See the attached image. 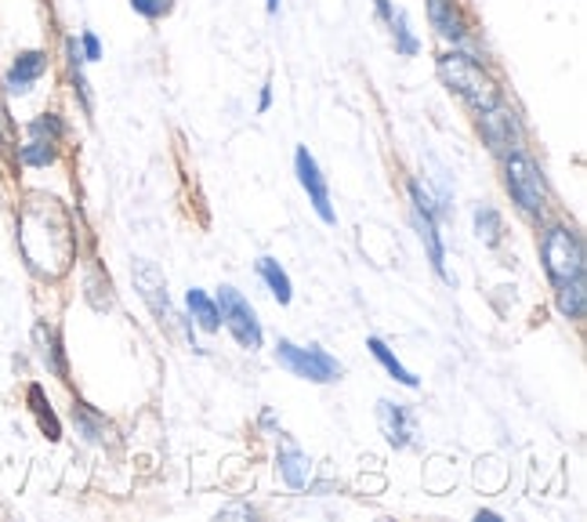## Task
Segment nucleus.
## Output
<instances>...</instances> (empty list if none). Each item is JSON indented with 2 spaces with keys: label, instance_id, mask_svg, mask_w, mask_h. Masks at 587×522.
Masks as SVG:
<instances>
[{
  "label": "nucleus",
  "instance_id": "obj_1",
  "mask_svg": "<svg viewBox=\"0 0 587 522\" xmlns=\"http://www.w3.org/2000/svg\"><path fill=\"white\" fill-rule=\"evenodd\" d=\"M18 247H23L29 269L44 280H59L73 265V229L66 211L51 196H29V204L18 215Z\"/></svg>",
  "mask_w": 587,
  "mask_h": 522
},
{
  "label": "nucleus",
  "instance_id": "obj_2",
  "mask_svg": "<svg viewBox=\"0 0 587 522\" xmlns=\"http://www.w3.org/2000/svg\"><path fill=\"white\" fill-rule=\"evenodd\" d=\"M439 77L472 113H486L494 110V105H500L497 80L483 69V62L464 55V51H446L439 59Z\"/></svg>",
  "mask_w": 587,
  "mask_h": 522
},
{
  "label": "nucleus",
  "instance_id": "obj_3",
  "mask_svg": "<svg viewBox=\"0 0 587 522\" xmlns=\"http://www.w3.org/2000/svg\"><path fill=\"white\" fill-rule=\"evenodd\" d=\"M505 186L515 207L522 211L526 218H540L548 211V186H544V175L537 167V160L522 149H511L505 153Z\"/></svg>",
  "mask_w": 587,
  "mask_h": 522
},
{
  "label": "nucleus",
  "instance_id": "obj_4",
  "mask_svg": "<svg viewBox=\"0 0 587 522\" xmlns=\"http://www.w3.org/2000/svg\"><path fill=\"white\" fill-rule=\"evenodd\" d=\"M540 258L544 269H548L551 283H570V280H584V243L573 229L565 226H551L540 240Z\"/></svg>",
  "mask_w": 587,
  "mask_h": 522
},
{
  "label": "nucleus",
  "instance_id": "obj_5",
  "mask_svg": "<svg viewBox=\"0 0 587 522\" xmlns=\"http://www.w3.org/2000/svg\"><path fill=\"white\" fill-rule=\"evenodd\" d=\"M276 359H280V367L291 370L294 378L316 381V385H334V381H341V374H345V367H341L327 348L294 345V341H286V338L276 345Z\"/></svg>",
  "mask_w": 587,
  "mask_h": 522
},
{
  "label": "nucleus",
  "instance_id": "obj_6",
  "mask_svg": "<svg viewBox=\"0 0 587 522\" xmlns=\"http://www.w3.org/2000/svg\"><path fill=\"white\" fill-rule=\"evenodd\" d=\"M410 200H413V226L421 232V243L429 247L432 269L450 283V272H446V251H443V237H439V215H446V207L429 193V186L410 182Z\"/></svg>",
  "mask_w": 587,
  "mask_h": 522
},
{
  "label": "nucleus",
  "instance_id": "obj_7",
  "mask_svg": "<svg viewBox=\"0 0 587 522\" xmlns=\"http://www.w3.org/2000/svg\"><path fill=\"white\" fill-rule=\"evenodd\" d=\"M215 305H218V316L221 323L229 327V334L240 341V348H261V323H258V313L251 308V302L243 297L237 287H221L215 294Z\"/></svg>",
  "mask_w": 587,
  "mask_h": 522
},
{
  "label": "nucleus",
  "instance_id": "obj_8",
  "mask_svg": "<svg viewBox=\"0 0 587 522\" xmlns=\"http://www.w3.org/2000/svg\"><path fill=\"white\" fill-rule=\"evenodd\" d=\"M294 175H297V182H302V189L308 193V204L316 207L319 221H327V226H334L337 215H334V204H330V186H327L323 170H319V164H316V156L308 153L305 145L294 153Z\"/></svg>",
  "mask_w": 587,
  "mask_h": 522
},
{
  "label": "nucleus",
  "instance_id": "obj_9",
  "mask_svg": "<svg viewBox=\"0 0 587 522\" xmlns=\"http://www.w3.org/2000/svg\"><path fill=\"white\" fill-rule=\"evenodd\" d=\"M478 135H483V142L494 149V153H511V149H522L519 116L511 113L508 105H494V110L478 113Z\"/></svg>",
  "mask_w": 587,
  "mask_h": 522
},
{
  "label": "nucleus",
  "instance_id": "obj_10",
  "mask_svg": "<svg viewBox=\"0 0 587 522\" xmlns=\"http://www.w3.org/2000/svg\"><path fill=\"white\" fill-rule=\"evenodd\" d=\"M135 287H138V294H142V302L149 305V313H153L159 323H170V319H175V313H170V297H167V280L156 262L135 265Z\"/></svg>",
  "mask_w": 587,
  "mask_h": 522
},
{
  "label": "nucleus",
  "instance_id": "obj_11",
  "mask_svg": "<svg viewBox=\"0 0 587 522\" xmlns=\"http://www.w3.org/2000/svg\"><path fill=\"white\" fill-rule=\"evenodd\" d=\"M378 424L384 432V440H388L396 450L413 443V410L403 407V403H392V399H381L378 403Z\"/></svg>",
  "mask_w": 587,
  "mask_h": 522
},
{
  "label": "nucleus",
  "instance_id": "obj_12",
  "mask_svg": "<svg viewBox=\"0 0 587 522\" xmlns=\"http://www.w3.org/2000/svg\"><path fill=\"white\" fill-rule=\"evenodd\" d=\"M44 73H48L44 51H23V55L12 62V69L4 73V88H8V94H29Z\"/></svg>",
  "mask_w": 587,
  "mask_h": 522
},
{
  "label": "nucleus",
  "instance_id": "obj_13",
  "mask_svg": "<svg viewBox=\"0 0 587 522\" xmlns=\"http://www.w3.org/2000/svg\"><path fill=\"white\" fill-rule=\"evenodd\" d=\"M429 18H432L435 34L443 40H450V44H464L468 40V26H464V15H461V8H457V0H429Z\"/></svg>",
  "mask_w": 587,
  "mask_h": 522
},
{
  "label": "nucleus",
  "instance_id": "obj_14",
  "mask_svg": "<svg viewBox=\"0 0 587 522\" xmlns=\"http://www.w3.org/2000/svg\"><path fill=\"white\" fill-rule=\"evenodd\" d=\"M276 468H280L283 483L291 489H305L312 483V461H308V454L302 450L297 443L283 440L280 443V457H276Z\"/></svg>",
  "mask_w": 587,
  "mask_h": 522
},
{
  "label": "nucleus",
  "instance_id": "obj_15",
  "mask_svg": "<svg viewBox=\"0 0 587 522\" xmlns=\"http://www.w3.org/2000/svg\"><path fill=\"white\" fill-rule=\"evenodd\" d=\"M186 305H189V313H192V319H196V327H200V330L215 334V330L221 327V316H218L215 297L204 294V291H200V287H192V291L186 294Z\"/></svg>",
  "mask_w": 587,
  "mask_h": 522
},
{
  "label": "nucleus",
  "instance_id": "obj_16",
  "mask_svg": "<svg viewBox=\"0 0 587 522\" xmlns=\"http://www.w3.org/2000/svg\"><path fill=\"white\" fill-rule=\"evenodd\" d=\"M258 276L265 280V287L272 291V297L280 305H291L294 297V287H291V276H286V269L276 258H258Z\"/></svg>",
  "mask_w": 587,
  "mask_h": 522
},
{
  "label": "nucleus",
  "instance_id": "obj_17",
  "mask_svg": "<svg viewBox=\"0 0 587 522\" xmlns=\"http://www.w3.org/2000/svg\"><path fill=\"white\" fill-rule=\"evenodd\" d=\"M367 345H370V353H373V356H378V364H381L384 370H388V374H392V378H396V381H399V385H407V389H418V385H421V381H418V378H413V374H410V370H407V367H403V364H399V359H396V353H392V348H388V345H384V341H381V338H370V341H367Z\"/></svg>",
  "mask_w": 587,
  "mask_h": 522
},
{
  "label": "nucleus",
  "instance_id": "obj_18",
  "mask_svg": "<svg viewBox=\"0 0 587 522\" xmlns=\"http://www.w3.org/2000/svg\"><path fill=\"white\" fill-rule=\"evenodd\" d=\"M559 313L565 319H584V313H587V283L584 280L559 283Z\"/></svg>",
  "mask_w": 587,
  "mask_h": 522
},
{
  "label": "nucleus",
  "instance_id": "obj_19",
  "mask_svg": "<svg viewBox=\"0 0 587 522\" xmlns=\"http://www.w3.org/2000/svg\"><path fill=\"white\" fill-rule=\"evenodd\" d=\"M34 341L40 345V359L55 370L59 378H66V359H62V348H59V338H55V330L44 327V323H37L34 327Z\"/></svg>",
  "mask_w": 587,
  "mask_h": 522
},
{
  "label": "nucleus",
  "instance_id": "obj_20",
  "mask_svg": "<svg viewBox=\"0 0 587 522\" xmlns=\"http://www.w3.org/2000/svg\"><path fill=\"white\" fill-rule=\"evenodd\" d=\"M29 410L37 413V421H40V429H44L48 440H59V435H62V424H59L55 410H51V403H48L44 389H40V385H29Z\"/></svg>",
  "mask_w": 587,
  "mask_h": 522
},
{
  "label": "nucleus",
  "instance_id": "obj_21",
  "mask_svg": "<svg viewBox=\"0 0 587 522\" xmlns=\"http://www.w3.org/2000/svg\"><path fill=\"white\" fill-rule=\"evenodd\" d=\"M475 232H478V240H483L486 247H497L500 237H505V218H500L489 204H483L475 211Z\"/></svg>",
  "mask_w": 587,
  "mask_h": 522
},
{
  "label": "nucleus",
  "instance_id": "obj_22",
  "mask_svg": "<svg viewBox=\"0 0 587 522\" xmlns=\"http://www.w3.org/2000/svg\"><path fill=\"white\" fill-rule=\"evenodd\" d=\"M59 156V142H48V138H29V142L18 149V160H23L26 167H48L55 164Z\"/></svg>",
  "mask_w": 587,
  "mask_h": 522
},
{
  "label": "nucleus",
  "instance_id": "obj_23",
  "mask_svg": "<svg viewBox=\"0 0 587 522\" xmlns=\"http://www.w3.org/2000/svg\"><path fill=\"white\" fill-rule=\"evenodd\" d=\"M392 34H396V51H399V55H418V51H421V40L418 37H413V29H410V18H407V12H396V15H392Z\"/></svg>",
  "mask_w": 587,
  "mask_h": 522
},
{
  "label": "nucleus",
  "instance_id": "obj_24",
  "mask_svg": "<svg viewBox=\"0 0 587 522\" xmlns=\"http://www.w3.org/2000/svg\"><path fill=\"white\" fill-rule=\"evenodd\" d=\"M66 135V124H62L59 113H44L37 120H29V138H48V142H62Z\"/></svg>",
  "mask_w": 587,
  "mask_h": 522
},
{
  "label": "nucleus",
  "instance_id": "obj_25",
  "mask_svg": "<svg viewBox=\"0 0 587 522\" xmlns=\"http://www.w3.org/2000/svg\"><path fill=\"white\" fill-rule=\"evenodd\" d=\"M131 8L149 23H156V18H164L175 12V0H131Z\"/></svg>",
  "mask_w": 587,
  "mask_h": 522
},
{
  "label": "nucleus",
  "instance_id": "obj_26",
  "mask_svg": "<svg viewBox=\"0 0 587 522\" xmlns=\"http://www.w3.org/2000/svg\"><path fill=\"white\" fill-rule=\"evenodd\" d=\"M73 421L80 424V432L88 435V440H99V429H102V418H91V410L88 407H73Z\"/></svg>",
  "mask_w": 587,
  "mask_h": 522
},
{
  "label": "nucleus",
  "instance_id": "obj_27",
  "mask_svg": "<svg viewBox=\"0 0 587 522\" xmlns=\"http://www.w3.org/2000/svg\"><path fill=\"white\" fill-rule=\"evenodd\" d=\"M80 55H84V62H99V59H102L99 37H94V34H84V37H80Z\"/></svg>",
  "mask_w": 587,
  "mask_h": 522
},
{
  "label": "nucleus",
  "instance_id": "obj_28",
  "mask_svg": "<svg viewBox=\"0 0 587 522\" xmlns=\"http://www.w3.org/2000/svg\"><path fill=\"white\" fill-rule=\"evenodd\" d=\"M373 4H378V15L384 18V23H392V15H396L392 12V0H373Z\"/></svg>",
  "mask_w": 587,
  "mask_h": 522
},
{
  "label": "nucleus",
  "instance_id": "obj_29",
  "mask_svg": "<svg viewBox=\"0 0 587 522\" xmlns=\"http://www.w3.org/2000/svg\"><path fill=\"white\" fill-rule=\"evenodd\" d=\"M269 105H272V91L265 88V91H261V102H258V110L265 113V110H269Z\"/></svg>",
  "mask_w": 587,
  "mask_h": 522
},
{
  "label": "nucleus",
  "instance_id": "obj_30",
  "mask_svg": "<svg viewBox=\"0 0 587 522\" xmlns=\"http://www.w3.org/2000/svg\"><path fill=\"white\" fill-rule=\"evenodd\" d=\"M265 12H269V15H280V0H265Z\"/></svg>",
  "mask_w": 587,
  "mask_h": 522
},
{
  "label": "nucleus",
  "instance_id": "obj_31",
  "mask_svg": "<svg viewBox=\"0 0 587 522\" xmlns=\"http://www.w3.org/2000/svg\"><path fill=\"white\" fill-rule=\"evenodd\" d=\"M4 131H8V116H4V110H0V145H4Z\"/></svg>",
  "mask_w": 587,
  "mask_h": 522
}]
</instances>
